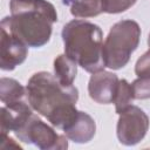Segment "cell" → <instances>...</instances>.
Listing matches in <instances>:
<instances>
[{"label":"cell","mask_w":150,"mask_h":150,"mask_svg":"<svg viewBox=\"0 0 150 150\" xmlns=\"http://www.w3.org/2000/svg\"><path fill=\"white\" fill-rule=\"evenodd\" d=\"M136 1L137 0H102V7L104 13L117 14L129 9Z\"/></svg>","instance_id":"cell-15"},{"label":"cell","mask_w":150,"mask_h":150,"mask_svg":"<svg viewBox=\"0 0 150 150\" xmlns=\"http://www.w3.org/2000/svg\"><path fill=\"white\" fill-rule=\"evenodd\" d=\"M118 81L117 75L110 71L101 70L93 73L88 83V93L90 98L101 104L112 103Z\"/></svg>","instance_id":"cell-8"},{"label":"cell","mask_w":150,"mask_h":150,"mask_svg":"<svg viewBox=\"0 0 150 150\" xmlns=\"http://www.w3.org/2000/svg\"><path fill=\"white\" fill-rule=\"evenodd\" d=\"M9 9L11 16L2 20L28 47L39 48L50 40L53 23L57 21L53 4L47 0H11Z\"/></svg>","instance_id":"cell-2"},{"label":"cell","mask_w":150,"mask_h":150,"mask_svg":"<svg viewBox=\"0 0 150 150\" xmlns=\"http://www.w3.org/2000/svg\"><path fill=\"white\" fill-rule=\"evenodd\" d=\"M14 134L21 142L33 144L41 150H64L68 148L67 138L57 134L35 114H32Z\"/></svg>","instance_id":"cell-5"},{"label":"cell","mask_w":150,"mask_h":150,"mask_svg":"<svg viewBox=\"0 0 150 150\" xmlns=\"http://www.w3.org/2000/svg\"><path fill=\"white\" fill-rule=\"evenodd\" d=\"M141 27L134 20H121L109 30L102 47L104 66L118 70L127 66L131 54L138 47Z\"/></svg>","instance_id":"cell-4"},{"label":"cell","mask_w":150,"mask_h":150,"mask_svg":"<svg viewBox=\"0 0 150 150\" xmlns=\"http://www.w3.org/2000/svg\"><path fill=\"white\" fill-rule=\"evenodd\" d=\"M75 18H93L103 12L102 0H62Z\"/></svg>","instance_id":"cell-13"},{"label":"cell","mask_w":150,"mask_h":150,"mask_svg":"<svg viewBox=\"0 0 150 150\" xmlns=\"http://www.w3.org/2000/svg\"><path fill=\"white\" fill-rule=\"evenodd\" d=\"M148 115L137 105H129L120 114L116 135L123 145L131 146L139 143L149 129Z\"/></svg>","instance_id":"cell-6"},{"label":"cell","mask_w":150,"mask_h":150,"mask_svg":"<svg viewBox=\"0 0 150 150\" xmlns=\"http://www.w3.org/2000/svg\"><path fill=\"white\" fill-rule=\"evenodd\" d=\"M134 100H135V96H134L132 86L124 79L120 80L118 86H117V90L115 94V98L112 102V103H115L116 112L120 115L124 109H127L129 105L132 104Z\"/></svg>","instance_id":"cell-14"},{"label":"cell","mask_w":150,"mask_h":150,"mask_svg":"<svg viewBox=\"0 0 150 150\" xmlns=\"http://www.w3.org/2000/svg\"><path fill=\"white\" fill-rule=\"evenodd\" d=\"M148 45H149V47H150V33H149V36H148Z\"/></svg>","instance_id":"cell-19"},{"label":"cell","mask_w":150,"mask_h":150,"mask_svg":"<svg viewBox=\"0 0 150 150\" xmlns=\"http://www.w3.org/2000/svg\"><path fill=\"white\" fill-rule=\"evenodd\" d=\"M135 73L138 77L150 76V49L137 60L135 64Z\"/></svg>","instance_id":"cell-17"},{"label":"cell","mask_w":150,"mask_h":150,"mask_svg":"<svg viewBox=\"0 0 150 150\" xmlns=\"http://www.w3.org/2000/svg\"><path fill=\"white\" fill-rule=\"evenodd\" d=\"M64 54L88 73L103 70L102 29L86 20H71L62 28Z\"/></svg>","instance_id":"cell-3"},{"label":"cell","mask_w":150,"mask_h":150,"mask_svg":"<svg viewBox=\"0 0 150 150\" xmlns=\"http://www.w3.org/2000/svg\"><path fill=\"white\" fill-rule=\"evenodd\" d=\"M96 131V124L94 118L84 111L77 112L75 120L63 130L67 138L75 143H88L93 139Z\"/></svg>","instance_id":"cell-10"},{"label":"cell","mask_w":150,"mask_h":150,"mask_svg":"<svg viewBox=\"0 0 150 150\" xmlns=\"http://www.w3.org/2000/svg\"><path fill=\"white\" fill-rule=\"evenodd\" d=\"M77 74V63L66 54L56 56L54 60V75L63 86H73Z\"/></svg>","instance_id":"cell-12"},{"label":"cell","mask_w":150,"mask_h":150,"mask_svg":"<svg viewBox=\"0 0 150 150\" xmlns=\"http://www.w3.org/2000/svg\"><path fill=\"white\" fill-rule=\"evenodd\" d=\"M26 89L30 107L53 127L63 131L75 120L79 112L76 87L61 84L55 75L48 71H38L30 76Z\"/></svg>","instance_id":"cell-1"},{"label":"cell","mask_w":150,"mask_h":150,"mask_svg":"<svg viewBox=\"0 0 150 150\" xmlns=\"http://www.w3.org/2000/svg\"><path fill=\"white\" fill-rule=\"evenodd\" d=\"M134 96L137 100L150 98V76H143L136 79L132 83Z\"/></svg>","instance_id":"cell-16"},{"label":"cell","mask_w":150,"mask_h":150,"mask_svg":"<svg viewBox=\"0 0 150 150\" xmlns=\"http://www.w3.org/2000/svg\"><path fill=\"white\" fill-rule=\"evenodd\" d=\"M28 101L1 107V134L18 131L33 114Z\"/></svg>","instance_id":"cell-9"},{"label":"cell","mask_w":150,"mask_h":150,"mask_svg":"<svg viewBox=\"0 0 150 150\" xmlns=\"http://www.w3.org/2000/svg\"><path fill=\"white\" fill-rule=\"evenodd\" d=\"M0 100L5 105H12L19 102L28 101L27 89L16 80L9 77L0 79Z\"/></svg>","instance_id":"cell-11"},{"label":"cell","mask_w":150,"mask_h":150,"mask_svg":"<svg viewBox=\"0 0 150 150\" xmlns=\"http://www.w3.org/2000/svg\"><path fill=\"white\" fill-rule=\"evenodd\" d=\"M1 45H0V68L2 70H13L21 64L28 54V46L14 35L7 23L1 20Z\"/></svg>","instance_id":"cell-7"},{"label":"cell","mask_w":150,"mask_h":150,"mask_svg":"<svg viewBox=\"0 0 150 150\" xmlns=\"http://www.w3.org/2000/svg\"><path fill=\"white\" fill-rule=\"evenodd\" d=\"M9 146H14L16 149H22L18 143L14 142V139L12 137H9L8 134H1V144H0V148L1 149H8Z\"/></svg>","instance_id":"cell-18"}]
</instances>
